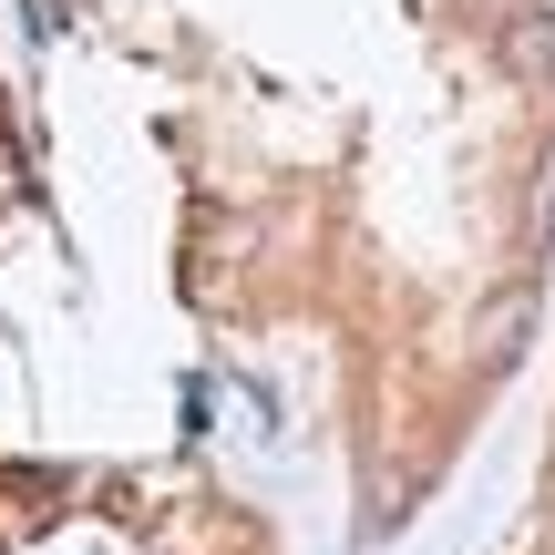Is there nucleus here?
Returning a JSON list of instances; mask_svg holds the SVG:
<instances>
[{
	"label": "nucleus",
	"instance_id": "f257e3e1",
	"mask_svg": "<svg viewBox=\"0 0 555 555\" xmlns=\"http://www.w3.org/2000/svg\"><path fill=\"white\" fill-rule=\"evenodd\" d=\"M525 330H535V278H515V288H494L474 309V360H483V371H504V360L525 350Z\"/></svg>",
	"mask_w": 555,
	"mask_h": 555
},
{
	"label": "nucleus",
	"instance_id": "f03ea898",
	"mask_svg": "<svg viewBox=\"0 0 555 555\" xmlns=\"http://www.w3.org/2000/svg\"><path fill=\"white\" fill-rule=\"evenodd\" d=\"M494 52H504V73H515V82L555 93V11H515V21L494 31Z\"/></svg>",
	"mask_w": 555,
	"mask_h": 555
},
{
	"label": "nucleus",
	"instance_id": "7ed1b4c3",
	"mask_svg": "<svg viewBox=\"0 0 555 555\" xmlns=\"http://www.w3.org/2000/svg\"><path fill=\"white\" fill-rule=\"evenodd\" d=\"M525 227H535V247L555 237V165H545V176H535V206H525Z\"/></svg>",
	"mask_w": 555,
	"mask_h": 555
},
{
	"label": "nucleus",
	"instance_id": "20e7f679",
	"mask_svg": "<svg viewBox=\"0 0 555 555\" xmlns=\"http://www.w3.org/2000/svg\"><path fill=\"white\" fill-rule=\"evenodd\" d=\"M463 11H474L483 31H504V21H515V11H535V0H463Z\"/></svg>",
	"mask_w": 555,
	"mask_h": 555
},
{
	"label": "nucleus",
	"instance_id": "39448f33",
	"mask_svg": "<svg viewBox=\"0 0 555 555\" xmlns=\"http://www.w3.org/2000/svg\"><path fill=\"white\" fill-rule=\"evenodd\" d=\"M0 185H11V155H0Z\"/></svg>",
	"mask_w": 555,
	"mask_h": 555
}]
</instances>
